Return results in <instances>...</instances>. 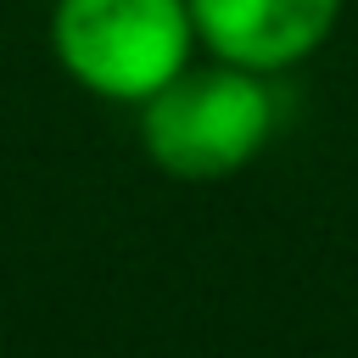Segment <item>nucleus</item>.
I'll return each instance as SVG.
<instances>
[{"mask_svg":"<svg viewBox=\"0 0 358 358\" xmlns=\"http://www.w3.org/2000/svg\"><path fill=\"white\" fill-rule=\"evenodd\" d=\"M274 134V95L263 73L207 62L179 67L162 90L140 101L145 157L185 185H213L241 173Z\"/></svg>","mask_w":358,"mask_h":358,"instance_id":"f257e3e1","label":"nucleus"},{"mask_svg":"<svg viewBox=\"0 0 358 358\" xmlns=\"http://www.w3.org/2000/svg\"><path fill=\"white\" fill-rule=\"evenodd\" d=\"M50 50L62 73L117 106H140L196 56L185 0H56Z\"/></svg>","mask_w":358,"mask_h":358,"instance_id":"f03ea898","label":"nucleus"},{"mask_svg":"<svg viewBox=\"0 0 358 358\" xmlns=\"http://www.w3.org/2000/svg\"><path fill=\"white\" fill-rule=\"evenodd\" d=\"M185 6L196 45L213 62L263 78L308 62L341 17V0H185Z\"/></svg>","mask_w":358,"mask_h":358,"instance_id":"7ed1b4c3","label":"nucleus"}]
</instances>
